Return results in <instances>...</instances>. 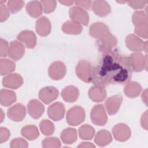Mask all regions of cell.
<instances>
[{
    "instance_id": "obj_5",
    "label": "cell",
    "mask_w": 148,
    "mask_h": 148,
    "mask_svg": "<svg viewBox=\"0 0 148 148\" xmlns=\"http://www.w3.org/2000/svg\"><path fill=\"white\" fill-rule=\"evenodd\" d=\"M92 68L89 61L80 60L76 67L77 76L83 81L86 83L91 82Z\"/></svg>"
},
{
    "instance_id": "obj_31",
    "label": "cell",
    "mask_w": 148,
    "mask_h": 148,
    "mask_svg": "<svg viewBox=\"0 0 148 148\" xmlns=\"http://www.w3.org/2000/svg\"><path fill=\"white\" fill-rule=\"evenodd\" d=\"M95 135V130L88 124L82 125L79 129V135L82 139L90 140Z\"/></svg>"
},
{
    "instance_id": "obj_19",
    "label": "cell",
    "mask_w": 148,
    "mask_h": 148,
    "mask_svg": "<svg viewBox=\"0 0 148 148\" xmlns=\"http://www.w3.org/2000/svg\"><path fill=\"white\" fill-rule=\"evenodd\" d=\"M35 29L39 35L46 36L48 35L51 31V23L47 17L42 16L39 18L36 21Z\"/></svg>"
},
{
    "instance_id": "obj_25",
    "label": "cell",
    "mask_w": 148,
    "mask_h": 148,
    "mask_svg": "<svg viewBox=\"0 0 148 148\" xmlns=\"http://www.w3.org/2000/svg\"><path fill=\"white\" fill-rule=\"evenodd\" d=\"M62 30L64 33L67 34L77 35L81 33L82 27L80 24L75 21H67L63 24Z\"/></svg>"
},
{
    "instance_id": "obj_2",
    "label": "cell",
    "mask_w": 148,
    "mask_h": 148,
    "mask_svg": "<svg viewBox=\"0 0 148 148\" xmlns=\"http://www.w3.org/2000/svg\"><path fill=\"white\" fill-rule=\"evenodd\" d=\"M85 116L84 109L80 106H75L67 112L66 119L69 125L76 126L84 121Z\"/></svg>"
},
{
    "instance_id": "obj_45",
    "label": "cell",
    "mask_w": 148,
    "mask_h": 148,
    "mask_svg": "<svg viewBox=\"0 0 148 148\" xmlns=\"http://www.w3.org/2000/svg\"><path fill=\"white\" fill-rule=\"evenodd\" d=\"M141 125L146 130H147V111L146 110L141 117Z\"/></svg>"
},
{
    "instance_id": "obj_41",
    "label": "cell",
    "mask_w": 148,
    "mask_h": 148,
    "mask_svg": "<svg viewBox=\"0 0 148 148\" xmlns=\"http://www.w3.org/2000/svg\"><path fill=\"white\" fill-rule=\"evenodd\" d=\"M128 5L135 9H142L147 3V1H127Z\"/></svg>"
},
{
    "instance_id": "obj_36",
    "label": "cell",
    "mask_w": 148,
    "mask_h": 148,
    "mask_svg": "<svg viewBox=\"0 0 148 148\" xmlns=\"http://www.w3.org/2000/svg\"><path fill=\"white\" fill-rule=\"evenodd\" d=\"M61 146V142L57 138L55 137L45 138L42 142V147L45 148L50 147H59Z\"/></svg>"
},
{
    "instance_id": "obj_44",
    "label": "cell",
    "mask_w": 148,
    "mask_h": 148,
    "mask_svg": "<svg viewBox=\"0 0 148 148\" xmlns=\"http://www.w3.org/2000/svg\"><path fill=\"white\" fill-rule=\"evenodd\" d=\"M92 2L91 1H76L75 2L76 5L80 8H83L89 10L91 5Z\"/></svg>"
},
{
    "instance_id": "obj_28",
    "label": "cell",
    "mask_w": 148,
    "mask_h": 148,
    "mask_svg": "<svg viewBox=\"0 0 148 148\" xmlns=\"http://www.w3.org/2000/svg\"><path fill=\"white\" fill-rule=\"evenodd\" d=\"M112 140L110 133L106 130H103L98 131L95 135L94 142L99 146H105L109 145Z\"/></svg>"
},
{
    "instance_id": "obj_35",
    "label": "cell",
    "mask_w": 148,
    "mask_h": 148,
    "mask_svg": "<svg viewBox=\"0 0 148 148\" xmlns=\"http://www.w3.org/2000/svg\"><path fill=\"white\" fill-rule=\"evenodd\" d=\"M24 5L23 1H9L7 2V6L9 10L12 13H16L20 11Z\"/></svg>"
},
{
    "instance_id": "obj_24",
    "label": "cell",
    "mask_w": 148,
    "mask_h": 148,
    "mask_svg": "<svg viewBox=\"0 0 148 148\" xmlns=\"http://www.w3.org/2000/svg\"><path fill=\"white\" fill-rule=\"evenodd\" d=\"M25 9L27 13L34 18H36L41 15L43 10V6L40 1H33L29 2L26 6Z\"/></svg>"
},
{
    "instance_id": "obj_14",
    "label": "cell",
    "mask_w": 148,
    "mask_h": 148,
    "mask_svg": "<svg viewBox=\"0 0 148 148\" xmlns=\"http://www.w3.org/2000/svg\"><path fill=\"white\" fill-rule=\"evenodd\" d=\"M112 132L115 139L120 142L127 140L131 136L130 128L126 124L123 123L118 124L114 126Z\"/></svg>"
},
{
    "instance_id": "obj_32",
    "label": "cell",
    "mask_w": 148,
    "mask_h": 148,
    "mask_svg": "<svg viewBox=\"0 0 148 148\" xmlns=\"http://www.w3.org/2000/svg\"><path fill=\"white\" fill-rule=\"evenodd\" d=\"M16 68L15 63L8 59H1L0 61V73L1 75L9 74L14 71Z\"/></svg>"
},
{
    "instance_id": "obj_16",
    "label": "cell",
    "mask_w": 148,
    "mask_h": 148,
    "mask_svg": "<svg viewBox=\"0 0 148 148\" xmlns=\"http://www.w3.org/2000/svg\"><path fill=\"white\" fill-rule=\"evenodd\" d=\"M27 110L31 117L34 119H38L43 114L45 111V107L39 101L34 99L28 103Z\"/></svg>"
},
{
    "instance_id": "obj_15",
    "label": "cell",
    "mask_w": 148,
    "mask_h": 148,
    "mask_svg": "<svg viewBox=\"0 0 148 148\" xmlns=\"http://www.w3.org/2000/svg\"><path fill=\"white\" fill-rule=\"evenodd\" d=\"M123 101L121 95H116L108 98L105 103L106 109L109 115H114L117 113Z\"/></svg>"
},
{
    "instance_id": "obj_10",
    "label": "cell",
    "mask_w": 148,
    "mask_h": 148,
    "mask_svg": "<svg viewBox=\"0 0 148 148\" xmlns=\"http://www.w3.org/2000/svg\"><path fill=\"white\" fill-rule=\"evenodd\" d=\"M58 90L53 86L45 87L42 88L39 92V99L46 104H49L56 99L58 96Z\"/></svg>"
},
{
    "instance_id": "obj_43",
    "label": "cell",
    "mask_w": 148,
    "mask_h": 148,
    "mask_svg": "<svg viewBox=\"0 0 148 148\" xmlns=\"http://www.w3.org/2000/svg\"><path fill=\"white\" fill-rule=\"evenodd\" d=\"M10 135V132L8 128L1 127L0 129V143H2L7 141Z\"/></svg>"
},
{
    "instance_id": "obj_30",
    "label": "cell",
    "mask_w": 148,
    "mask_h": 148,
    "mask_svg": "<svg viewBox=\"0 0 148 148\" xmlns=\"http://www.w3.org/2000/svg\"><path fill=\"white\" fill-rule=\"evenodd\" d=\"M21 132L24 137L29 140H35L39 135L37 127L34 125H28L24 127L21 129Z\"/></svg>"
},
{
    "instance_id": "obj_4",
    "label": "cell",
    "mask_w": 148,
    "mask_h": 148,
    "mask_svg": "<svg viewBox=\"0 0 148 148\" xmlns=\"http://www.w3.org/2000/svg\"><path fill=\"white\" fill-rule=\"evenodd\" d=\"M91 121L95 125L102 126L108 121V116L103 106L101 104L95 105L90 113Z\"/></svg>"
},
{
    "instance_id": "obj_26",
    "label": "cell",
    "mask_w": 148,
    "mask_h": 148,
    "mask_svg": "<svg viewBox=\"0 0 148 148\" xmlns=\"http://www.w3.org/2000/svg\"><path fill=\"white\" fill-rule=\"evenodd\" d=\"M16 101V95L13 91L2 89L0 92V102L1 105L9 106Z\"/></svg>"
},
{
    "instance_id": "obj_11",
    "label": "cell",
    "mask_w": 148,
    "mask_h": 148,
    "mask_svg": "<svg viewBox=\"0 0 148 148\" xmlns=\"http://www.w3.org/2000/svg\"><path fill=\"white\" fill-rule=\"evenodd\" d=\"M65 108L61 102H55L51 104L47 109L49 117L54 121L62 120L65 115Z\"/></svg>"
},
{
    "instance_id": "obj_34",
    "label": "cell",
    "mask_w": 148,
    "mask_h": 148,
    "mask_svg": "<svg viewBox=\"0 0 148 148\" xmlns=\"http://www.w3.org/2000/svg\"><path fill=\"white\" fill-rule=\"evenodd\" d=\"M132 20L134 25L135 26L147 24V14L143 11H136L132 14Z\"/></svg>"
},
{
    "instance_id": "obj_21",
    "label": "cell",
    "mask_w": 148,
    "mask_h": 148,
    "mask_svg": "<svg viewBox=\"0 0 148 148\" xmlns=\"http://www.w3.org/2000/svg\"><path fill=\"white\" fill-rule=\"evenodd\" d=\"M127 47L131 51L140 52L143 50V41L134 34L128 35L125 39Z\"/></svg>"
},
{
    "instance_id": "obj_9",
    "label": "cell",
    "mask_w": 148,
    "mask_h": 148,
    "mask_svg": "<svg viewBox=\"0 0 148 148\" xmlns=\"http://www.w3.org/2000/svg\"><path fill=\"white\" fill-rule=\"evenodd\" d=\"M90 35L98 40L103 38L110 34L108 26L101 22H95L91 25L89 30Z\"/></svg>"
},
{
    "instance_id": "obj_1",
    "label": "cell",
    "mask_w": 148,
    "mask_h": 148,
    "mask_svg": "<svg viewBox=\"0 0 148 148\" xmlns=\"http://www.w3.org/2000/svg\"><path fill=\"white\" fill-rule=\"evenodd\" d=\"M131 76L128 57L111 51L104 53L100 61L92 68L91 82L103 87L110 84L123 85L128 83Z\"/></svg>"
},
{
    "instance_id": "obj_20",
    "label": "cell",
    "mask_w": 148,
    "mask_h": 148,
    "mask_svg": "<svg viewBox=\"0 0 148 148\" xmlns=\"http://www.w3.org/2000/svg\"><path fill=\"white\" fill-rule=\"evenodd\" d=\"M92 10L96 15L104 17L110 12L111 8L109 4L105 1H95L92 2Z\"/></svg>"
},
{
    "instance_id": "obj_50",
    "label": "cell",
    "mask_w": 148,
    "mask_h": 148,
    "mask_svg": "<svg viewBox=\"0 0 148 148\" xmlns=\"http://www.w3.org/2000/svg\"><path fill=\"white\" fill-rule=\"evenodd\" d=\"M1 122H2V121H3V117H4L5 114H3V111H2V109H1Z\"/></svg>"
},
{
    "instance_id": "obj_6",
    "label": "cell",
    "mask_w": 148,
    "mask_h": 148,
    "mask_svg": "<svg viewBox=\"0 0 148 148\" xmlns=\"http://www.w3.org/2000/svg\"><path fill=\"white\" fill-rule=\"evenodd\" d=\"M69 16L72 20L83 25H87L89 21V16L83 9L78 7H72L69 10Z\"/></svg>"
},
{
    "instance_id": "obj_13",
    "label": "cell",
    "mask_w": 148,
    "mask_h": 148,
    "mask_svg": "<svg viewBox=\"0 0 148 148\" xmlns=\"http://www.w3.org/2000/svg\"><path fill=\"white\" fill-rule=\"evenodd\" d=\"M25 52V47L22 43L17 40L10 42L8 51V56L14 60H18L21 59Z\"/></svg>"
},
{
    "instance_id": "obj_27",
    "label": "cell",
    "mask_w": 148,
    "mask_h": 148,
    "mask_svg": "<svg viewBox=\"0 0 148 148\" xmlns=\"http://www.w3.org/2000/svg\"><path fill=\"white\" fill-rule=\"evenodd\" d=\"M141 90L142 87L138 83L130 82L126 84L124 89V92L128 97L135 98L140 94Z\"/></svg>"
},
{
    "instance_id": "obj_33",
    "label": "cell",
    "mask_w": 148,
    "mask_h": 148,
    "mask_svg": "<svg viewBox=\"0 0 148 148\" xmlns=\"http://www.w3.org/2000/svg\"><path fill=\"white\" fill-rule=\"evenodd\" d=\"M39 127L42 133L46 136L51 135L54 131V124L49 120L44 119L42 120L40 123Z\"/></svg>"
},
{
    "instance_id": "obj_49",
    "label": "cell",
    "mask_w": 148,
    "mask_h": 148,
    "mask_svg": "<svg viewBox=\"0 0 148 148\" xmlns=\"http://www.w3.org/2000/svg\"><path fill=\"white\" fill-rule=\"evenodd\" d=\"M143 50H145V52H147V41H145V42H143Z\"/></svg>"
},
{
    "instance_id": "obj_38",
    "label": "cell",
    "mask_w": 148,
    "mask_h": 148,
    "mask_svg": "<svg viewBox=\"0 0 148 148\" xmlns=\"http://www.w3.org/2000/svg\"><path fill=\"white\" fill-rule=\"evenodd\" d=\"M147 24H140L137 26H135V33L144 39H147L148 36V28Z\"/></svg>"
},
{
    "instance_id": "obj_18",
    "label": "cell",
    "mask_w": 148,
    "mask_h": 148,
    "mask_svg": "<svg viewBox=\"0 0 148 148\" xmlns=\"http://www.w3.org/2000/svg\"><path fill=\"white\" fill-rule=\"evenodd\" d=\"M17 39L29 49L34 48L36 43L35 34L31 31L24 30L17 36Z\"/></svg>"
},
{
    "instance_id": "obj_46",
    "label": "cell",
    "mask_w": 148,
    "mask_h": 148,
    "mask_svg": "<svg viewBox=\"0 0 148 148\" xmlns=\"http://www.w3.org/2000/svg\"><path fill=\"white\" fill-rule=\"evenodd\" d=\"M78 147H95V146L92 144H91V143H88V142H83V143H81V144L80 145L78 146Z\"/></svg>"
},
{
    "instance_id": "obj_22",
    "label": "cell",
    "mask_w": 148,
    "mask_h": 148,
    "mask_svg": "<svg viewBox=\"0 0 148 148\" xmlns=\"http://www.w3.org/2000/svg\"><path fill=\"white\" fill-rule=\"evenodd\" d=\"M88 94L90 98L95 102H100L103 101L107 95L104 87L96 85L90 88Z\"/></svg>"
},
{
    "instance_id": "obj_8",
    "label": "cell",
    "mask_w": 148,
    "mask_h": 148,
    "mask_svg": "<svg viewBox=\"0 0 148 148\" xmlns=\"http://www.w3.org/2000/svg\"><path fill=\"white\" fill-rule=\"evenodd\" d=\"M48 73L51 79L55 80H60L65 75L66 66L62 62L55 61L49 66Z\"/></svg>"
},
{
    "instance_id": "obj_37",
    "label": "cell",
    "mask_w": 148,
    "mask_h": 148,
    "mask_svg": "<svg viewBox=\"0 0 148 148\" xmlns=\"http://www.w3.org/2000/svg\"><path fill=\"white\" fill-rule=\"evenodd\" d=\"M43 6V10L45 13L53 12L56 8L57 2L56 1H41Z\"/></svg>"
},
{
    "instance_id": "obj_12",
    "label": "cell",
    "mask_w": 148,
    "mask_h": 148,
    "mask_svg": "<svg viewBox=\"0 0 148 148\" xmlns=\"http://www.w3.org/2000/svg\"><path fill=\"white\" fill-rule=\"evenodd\" d=\"M8 117L16 122L21 121L25 116L26 110L25 106L21 103H16L11 106L7 112Z\"/></svg>"
},
{
    "instance_id": "obj_29",
    "label": "cell",
    "mask_w": 148,
    "mask_h": 148,
    "mask_svg": "<svg viewBox=\"0 0 148 148\" xmlns=\"http://www.w3.org/2000/svg\"><path fill=\"white\" fill-rule=\"evenodd\" d=\"M61 139L65 144H72L77 139L76 130L72 128L64 130L61 134Z\"/></svg>"
},
{
    "instance_id": "obj_7",
    "label": "cell",
    "mask_w": 148,
    "mask_h": 148,
    "mask_svg": "<svg viewBox=\"0 0 148 148\" xmlns=\"http://www.w3.org/2000/svg\"><path fill=\"white\" fill-rule=\"evenodd\" d=\"M117 43V39L110 34L97 41L98 49L103 54L113 51V49L116 46Z\"/></svg>"
},
{
    "instance_id": "obj_42",
    "label": "cell",
    "mask_w": 148,
    "mask_h": 148,
    "mask_svg": "<svg viewBox=\"0 0 148 148\" xmlns=\"http://www.w3.org/2000/svg\"><path fill=\"white\" fill-rule=\"evenodd\" d=\"M0 55L2 57H5L8 54V51L9 49L8 43L6 40L1 39H0Z\"/></svg>"
},
{
    "instance_id": "obj_3",
    "label": "cell",
    "mask_w": 148,
    "mask_h": 148,
    "mask_svg": "<svg viewBox=\"0 0 148 148\" xmlns=\"http://www.w3.org/2000/svg\"><path fill=\"white\" fill-rule=\"evenodd\" d=\"M128 61L132 71L140 72L145 69H147V55L143 56L142 53L135 52L130 55Z\"/></svg>"
},
{
    "instance_id": "obj_39",
    "label": "cell",
    "mask_w": 148,
    "mask_h": 148,
    "mask_svg": "<svg viewBox=\"0 0 148 148\" xmlns=\"http://www.w3.org/2000/svg\"><path fill=\"white\" fill-rule=\"evenodd\" d=\"M28 146V145L27 141L21 138H15L13 139L10 142V147L12 148L27 147Z\"/></svg>"
},
{
    "instance_id": "obj_17",
    "label": "cell",
    "mask_w": 148,
    "mask_h": 148,
    "mask_svg": "<svg viewBox=\"0 0 148 148\" xmlns=\"http://www.w3.org/2000/svg\"><path fill=\"white\" fill-rule=\"evenodd\" d=\"M23 83L22 77L17 73H12L6 76L2 80L3 86L5 87L17 89L19 88Z\"/></svg>"
},
{
    "instance_id": "obj_40",
    "label": "cell",
    "mask_w": 148,
    "mask_h": 148,
    "mask_svg": "<svg viewBox=\"0 0 148 148\" xmlns=\"http://www.w3.org/2000/svg\"><path fill=\"white\" fill-rule=\"evenodd\" d=\"M9 17V12L8 8L5 6V3H0V21H5Z\"/></svg>"
},
{
    "instance_id": "obj_48",
    "label": "cell",
    "mask_w": 148,
    "mask_h": 148,
    "mask_svg": "<svg viewBox=\"0 0 148 148\" xmlns=\"http://www.w3.org/2000/svg\"><path fill=\"white\" fill-rule=\"evenodd\" d=\"M59 2L62 3L64 5H65V6H71L74 3V1H60Z\"/></svg>"
},
{
    "instance_id": "obj_23",
    "label": "cell",
    "mask_w": 148,
    "mask_h": 148,
    "mask_svg": "<svg viewBox=\"0 0 148 148\" xmlns=\"http://www.w3.org/2000/svg\"><path fill=\"white\" fill-rule=\"evenodd\" d=\"M79 90L73 86H66L61 91V97L66 102L72 103L76 101L79 97Z\"/></svg>"
},
{
    "instance_id": "obj_47",
    "label": "cell",
    "mask_w": 148,
    "mask_h": 148,
    "mask_svg": "<svg viewBox=\"0 0 148 148\" xmlns=\"http://www.w3.org/2000/svg\"><path fill=\"white\" fill-rule=\"evenodd\" d=\"M142 99L143 102H144L145 103L146 105H147V90H145L142 94Z\"/></svg>"
}]
</instances>
